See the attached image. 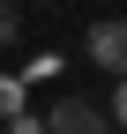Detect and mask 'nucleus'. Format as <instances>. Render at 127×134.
I'll list each match as a JSON object with an SVG mask.
<instances>
[{"label": "nucleus", "instance_id": "f03ea898", "mask_svg": "<svg viewBox=\"0 0 127 134\" xmlns=\"http://www.w3.org/2000/svg\"><path fill=\"white\" fill-rule=\"evenodd\" d=\"M90 60H97L105 67V75H127V23H120V15H105V23H90Z\"/></svg>", "mask_w": 127, "mask_h": 134}, {"label": "nucleus", "instance_id": "39448f33", "mask_svg": "<svg viewBox=\"0 0 127 134\" xmlns=\"http://www.w3.org/2000/svg\"><path fill=\"white\" fill-rule=\"evenodd\" d=\"M105 119H112V127L127 134V75H120V90H112V112H105Z\"/></svg>", "mask_w": 127, "mask_h": 134}, {"label": "nucleus", "instance_id": "20e7f679", "mask_svg": "<svg viewBox=\"0 0 127 134\" xmlns=\"http://www.w3.org/2000/svg\"><path fill=\"white\" fill-rule=\"evenodd\" d=\"M15 112H23V82H15V75H0V119H15Z\"/></svg>", "mask_w": 127, "mask_h": 134}, {"label": "nucleus", "instance_id": "7ed1b4c3", "mask_svg": "<svg viewBox=\"0 0 127 134\" xmlns=\"http://www.w3.org/2000/svg\"><path fill=\"white\" fill-rule=\"evenodd\" d=\"M15 45H23V8L0 0V52H15Z\"/></svg>", "mask_w": 127, "mask_h": 134}, {"label": "nucleus", "instance_id": "f257e3e1", "mask_svg": "<svg viewBox=\"0 0 127 134\" xmlns=\"http://www.w3.org/2000/svg\"><path fill=\"white\" fill-rule=\"evenodd\" d=\"M45 134H112V119H105L90 97H52V104H45Z\"/></svg>", "mask_w": 127, "mask_h": 134}, {"label": "nucleus", "instance_id": "423d86ee", "mask_svg": "<svg viewBox=\"0 0 127 134\" xmlns=\"http://www.w3.org/2000/svg\"><path fill=\"white\" fill-rule=\"evenodd\" d=\"M8 134H45V119H30V112H15V119H8Z\"/></svg>", "mask_w": 127, "mask_h": 134}]
</instances>
